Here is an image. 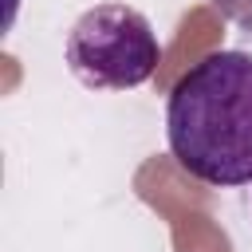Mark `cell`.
<instances>
[{
    "label": "cell",
    "mask_w": 252,
    "mask_h": 252,
    "mask_svg": "<svg viewBox=\"0 0 252 252\" xmlns=\"http://www.w3.org/2000/svg\"><path fill=\"white\" fill-rule=\"evenodd\" d=\"M165 146L173 161L213 185H252V55L213 51L193 63L165 98Z\"/></svg>",
    "instance_id": "obj_1"
},
{
    "label": "cell",
    "mask_w": 252,
    "mask_h": 252,
    "mask_svg": "<svg viewBox=\"0 0 252 252\" xmlns=\"http://www.w3.org/2000/svg\"><path fill=\"white\" fill-rule=\"evenodd\" d=\"M63 59L91 91H134L158 71L161 43L146 12L130 4H94L71 24Z\"/></svg>",
    "instance_id": "obj_2"
},
{
    "label": "cell",
    "mask_w": 252,
    "mask_h": 252,
    "mask_svg": "<svg viewBox=\"0 0 252 252\" xmlns=\"http://www.w3.org/2000/svg\"><path fill=\"white\" fill-rule=\"evenodd\" d=\"M213 4L224 20H232L240 28H252V0H213Z\"/></svg>",
    "instance_id": "obj_3"
}]
</instances>
